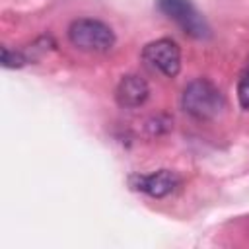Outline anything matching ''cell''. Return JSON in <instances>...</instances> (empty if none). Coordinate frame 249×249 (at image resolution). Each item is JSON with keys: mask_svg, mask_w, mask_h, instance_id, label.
<instances>
[{"mask_svg": "<svg viewBox=\"0 0 249 249\" xmlns=\"http://www.w3.org/2000/svg\"><path fill=\"white\" fill-rule=\"evenodd\" d=\"M183 109L198 119V121H210L216 119L224 109V95L222 91L206 78H196L187 84L181 97Z\"/></svg>", "mask_w": 249, "mask_h": 249, "instance_id": "6da1fadb", "label": "cell"}, {"mask_svg": "<svg viewBox=\"0 0 249 249\" xmlns=\"http://www.w3.org/2000/svg\"><path fill=\"white\" fill-rule=\"evenodd\" d=\"M68 39L74 47L89 53H105L115 45L113 29L93 18H80L74 19L68 27Z\"/></svg>", "mask_w": 249, "mask_h": 249, "instance_id": "7a4b0ae2", "label": "cell"}, {"mask_svg": "<svg viewBox=\"0 0 249 249\" xmlns=\"http://www.w3.org/2000/svg\"><path fill=\"white\" fill-rule=\"evenodd\" d=\"M160 12L175 21L183 33L195 39H206L210 37V27L202 14L195 8L191 0H156Z\"/></svg>", "mask_w": 249, "mask_h": 249, "instance_id": "3957f363", "label": "cell"}, {"mask_svg": "<svg viewBox=\"0 0 249 249\" xmlns=\"http://www.w3.org/2000/svg\"><path fill=\"white\" fill-rule=\"evenodd\" d=\"M142 58L148 66L167 78H175L181 70V49L171 39H158L144 47Z\"/></svg>", "mask_w": 249, "mask_h": 249, "instance_id": "277c9868", "label": "cell"}, {"mask_svg": "<svg viewBox=\"0 0 249 249\" xmlns=\"http://www.w3.org/2000/svg\"><path fill=\"white\" fill-rule=\"evenodd\" d=\"M179 175L175 171L169 169H160L156 173L150 175H132L130 177V187L136 191H142L154 198H161L169 193L175 191V187L179 185Z\"/></svg>", "mask_w": 249, "mask_h": 249, "instance_id": "5b68a950", "label": "cell"}, {"mask_svg": "<svg viewBox=\"0 0 249 249\" xmlns=\"http://www.w3.org/2000/svg\"><path fill=\"white\" fill-rule=\"evenodd\" d=\"M148 95H150V88H148L146 80L136 76V74L123 76L119 86H117V91H115L117 103L124 109L140 107L148 99Z\"/></svg>", "mask_w": 249, "mask_h": 249, "instance_id": "8992f818", "label": "cell"}, {"mask_svg": "<svg viewBox=\"0 0 249 249\" xmlns=\"http://www.w3.org/2000/svg\"><path fill=\"white\" fill-rule=\"evenodd\" d=\"M237 101L241 109H249V70L245 68L237 80Z\"/></svg>", "mask_w": 249, "mask_h": 249, "instance_id": "52a82bcc", "label": "cell"}, {"mask_svg": "<svg viewBox=\"0 0 249 249\" xmlns=\"http://www.w3.org/2000/svg\"><path fill=\"white\" fill-rule=\"evenodd\" d=\"M27 62V58L18 53V51H10L8 47H2V66L6 68H19Z\"/></svg>", "mask_w": 249, "mask_h": 249, "instance_id": "ba28073f", "label": "cell"}, {"mask_svg": "<svg viewBox=\"0 0 249 249\" xmlns=\"http://www.w3.org/2000/svg\"><path fill=\"white\" fill-rule=\"evenodd\" d=\"M247 70H249V58H247Z\"/></svg>", "mask_w": 249, "mask_h": 249, "instance_id": "9c48e42d", "label": "cell"}]
</instances>
